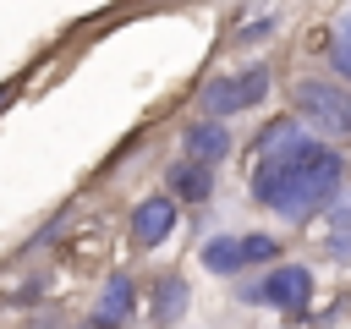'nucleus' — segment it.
<instances>
[{
	"label": "nucleus",
	"mask_w": 351,
	"mask_h": 329,
	"mask_svg": "<svg viewBox=\"0 0 351 329\" xmlns=\"http://www.w3.org/2000/svg\"><path fill=\"white\" fill-rule=\"evenodd\" d=\"M186 302H192L186 280H181V274H159V280H154V291H148V318H154V329H170V324H181Z\"/></svg>",
	"instance_id": "nucleus-10"
},
{
	"label": "nucleus",
	"mask_w": 351,
	"mask_h": 329,
	"mask_svg": "<svg viewBox=\"0 0 351 329\" xmlns=\"http://www.w3.org/2000/svg\"><path fill=\"white\" fill-rule=\"evenodd\" d=\"M324 49H329V71L351 82V0H340V11L329 16V33H324Z\"/></svg>",
	"instance_id": "nucleus-11"
},
{
	"label": "nucleus",
	"mask_w": 351,
	"mask_h": 329,
	"mask_svg": "<svg viewBox=\"0 0 351 329\" xmlns=\"http://www.w3.org/2000/svg\"><path fill=\"white\" fill-rule=\"evenodd\" d=\"M77 329H110V324H99V318H88V324H77Z\"/></svg>",
	"instance_id": "nucleus-15"
},
{
	"label": "nucleus",
	"mask_w": 351,
	"mask_h": 329,
	"mask_svg": "<svg viewBox=\"0 0 351 329\" xmlns=\"http://www.w3.org/2000/svg\"><path fill=\"white\" fill-rule=\"evenodd\" d=\"M291 104H296V121L313 126L324 143L351 137V88H346V82H329V77H296V82H291Z\"/></svg>",
	"instance_id": "nucleus-2"
},
{
	"label": "nucleus",
	"mask_w": 351,
	"mask_h": 329,
	"mask_svg": "<svg viewBox=\"0 0 351 329\" xmlns=\"http://www.w3.org/2000/svg\"><path fill=\"white\" fill-rule=\"evenodd\" d=\"M269 82H274L269 66L252 60L247 71H219V77H208L203 93H197V104H203L208 121H230V115H241V110H258V104L269 99Z\"/></svg>",
	"instance_id": "nucleus-4"
},
{
	"label": "nucleus",
	"mask_w": 351,
	"mask_h": 329,
	"mask_svg": "<svg viewBox=\"0 0 351 329\" xmlns=\"http://www.w3.org/2000/svg\"><path fill=\"white\" fill-rule=\"evenodd\" d=\"M16 88H22V82H16V77H11V82H0V110H5V104H11V99H16Z\"/></svg>",
	"instance_id": "nucleus-14"
},
{
	"label": "nucleus",
	"mask_w": 351,
	"mask_h": 329,
	"mask_svg": "<svg viewBox=\"0 0 351 329\" xmlns=\"http://www.w3.org/2000/svg\"><path fill=\"white\" fill-rule=\"evenodd\" d=\"M324 214H329V225H335V230H351V192H340Z\"/></svg>",
	"instance_id": "nucleus-12"
},
{
	"label": "nucleus",
	"mask_w": 351,
	"mask_h": 329,
	"mask_svg": "<svg viewBox=\"0 0 351 329\" xmlns=\"http://www.w3.org/2000/svg\"><path fill=\"white\" fill-rule=\"evenodd\" d=\"M340 181H346V159L340 148H329L324 137H291L285 148H269V154H252V203L280 214L285 225H302L313 214H324L335 197H340Z\"/></svg>",
	"instance_id": "nucleus-1"
},
{
	"label": "nucleus",
	"mask_w": 351,
	"mask_h": 329,
	"mask_svg": "<svg viewBox=\"0 0 351 329\" xmlns=\"http://www.w3.org/2000/svg\"><path fill=\"white\" fill-rule=\"evenodd\" d=\"M165 192L176 197V203H208L214 197V164H197V159H176L170 170H165Z\"/></svg>",
	"instance_id": "nucleus-7"
},
{
	"label": "nucleus",
	"mask_w": 351,
	"mask_h": 329,
	"mask_svg": "<svg viewBox=\"0 0 351 329\" xmlns=\"http://www.w3.org/2000/svg\"><path fill=\"white\" fill-rule=\"evenodd\" d=\"M176 219H181V203L170 192H148L137 208H132V247H165L176 236Z\"/></svg>",
	"instance_id": "nucleus-6"
},
{
	"label": "nucleus",
	"mask_w": 351,
	"mask_h": 329,
	"mask_svg": "<svg viewBox=\"0 0 351 329\" xmlns=\"http://www.w3.org/2000/svg\"><path fill=\"white\" fill-rule=\"evenodd\" d=\"M181 148H186V159H197V164H219L236 143H230V126L225 121H192L186 132H181Z\"/></svg>",
	"instance_id": "nucleus-8"
},
{
	"label": "nucleus",
	"mask_w": 351,
	"mask_h": 329,
	"mask_svg": "<svg viewBox=\"0 0 351 329\" xmlns=\"http://www.w3.org/2000/svg\"><path fill=\"white\" fill-rule=\"evenodd\" d=\"M197 258H203V269H208V274H219V280H236V274H247V269H263V263H274V258H280V236H269V230L208 236Z\"/></svg>",
	"instance_id": "nucleus-5"
},
{
	"label": "nucleus",
	"mask_w": 351,
	"mask_h": 329,
	"mask_svg": "<svg viewBox=\"0 0 351 329\" xmlns=\"http://www.w3.org/2000/svg\"><path fill=\"white\" fill-rule=\"evenodd\" d=\"M274 27H280V16H263V22H252V27H241V33H236V44H258V38H269Z\"/></svg>",
	"instance_id": "nucleus-13"
},
{
	"label": "nucleus",
	"mask_w": 351,
	"mask_h": 329,
	"mask_svg": "<svg viewBox=\"0 0 351 329\" xmlns=\"http://www.w3.org/2000/svg\"><path fill=\"white\" fill-rule=\"evenodd\" d=\"M132 313H137V280H132V274H110V280L99 285L93 318L110 324V329H121V324H132Z\"/></svg>",
	"instance_id": "nucleus-9"
},
{
	"label": "nucleus",
	"mask_w": 351,
	"mask_h": 329,
	"mask_svg": "<svg viewBox=\"0 0 351 329\" xmlns=\"http://www.w3.org/2000/svg\"><path fill=\"white\" fill-rule=\"evenodd\" d=\"M236 296L252 302V307H274L285 318H307L313 313V296H318V280H313L307 263H269V274L236 285Z\"/></svg>",
	"instance_id": "nucleus-3"
}]
</instances>
